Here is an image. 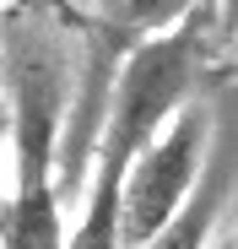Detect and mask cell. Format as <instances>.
Listing matches in <instances>:
<instances>
[{
  "instance_id": "277c9868",
  "label": "cell",
  "mask_w": 238,
  "mask_h": 249,
  "mask_svg": "<svg viewBox=\"0 0 238 249\" xmlns=\"http://www.w3.org/2000/svg\"><path fill=\"white\" fill-rule=\"evenodd\" d=\"M6 146H11V103L0 98V152H6Z\"/></svg>"
},
{
  "instance_id": "7a4b0ae2",
  "label": "cell",
  "mask_w": 238,
  "mask_h": 249,
  "mask_svg": "<svg viewBox=\"0 0 238 249\" xmlns=\"http://www.w3.org/2000/svg\"><path fill=\"white\" fill-rule=\"evenodd\" d=\"M206 136H211L206 108L189 103L168 130L136 157V168L125 179V228H119L125 233V249H146L184 212V200L195 195V184L206 174Z\"/></svg>"
},
{
  "instance_id": "5b68a950",
  "label": "cell",
  "mask_w": 238,
  "mask_h": 249,
  "mask_svg": "<svg viewBox=\"0 0 238 249\" xmlns=\"http://www.w3.org/2000/svg\"><path fill=\"white\" fill-rule=\"evenodd\" d=\"M0 238H6V200H0Z\"/></svg>"
},
{
  "instance_id": "3957f363",
  "label": "cell",
  "mask_w": 238,
  "mask_h": 249,
  "mask_svg": "<svg viewBox=\"0 0 238 249\" xmlns=\"http://www.w3.org/2000/svg\"><path fill=\"white\" fill-rule=\"evenodd\" d=\"M233 184H238V98L217 119V136H211V152H206V174H201V184H195V195L184 200V212L146 249H206L211 233H217V217L227 212Z\"/></svg>"
},
{
  "instance_id": "6da1fadb",
  "label": "cell",
  "mask_w": 238,
  "mask_h": 249,
  "mask_svg": "<svg viewBox=\"0 0 238 249\" xmlns=\"http://www.w3.org/2000/svg\"><path fill=\"white\" fill-rule=\"evenodd\" d=\"M0 65L11 81V157H17V195L6 200V238L0 249H65L60 228V119H65V54L44 11H6L0 22Z\"/></svg>"
}]
</instances>
